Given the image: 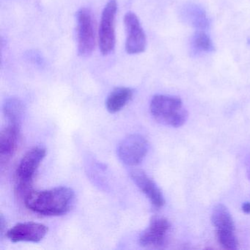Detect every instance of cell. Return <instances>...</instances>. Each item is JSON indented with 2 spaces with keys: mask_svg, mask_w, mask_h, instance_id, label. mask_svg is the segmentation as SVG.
<instances>
[{
  "mask_svg": "<svg viewBox=\"0 0 250 250\" xmlns=\"http://www.w3.org/2000/svg\"><path fill=\"white\" fill-rule=\"evenodd\" d=\"M20 126L8 124L0 132V157L1 162H8L17 147Z\"/></svg>",
  "mask_w": 250,
  "mask_h": 250,
  "instance_id": "cell-12",
  "label": "cell"
},
{
  "mask_svg": "<svg viewBox=\"0 0 250 250\" xmlns=\"http://www.w3.org/2000/svg\"><path fill=\"white\" fill-rule=\"evenodd\" d=\"M46 225L37 222H24L16 225L7 232L6 236L12 242H40L47 234Z\"/></svg>",
  "mask_w": 250,
  "mask_h": 250,
  "instance_id": "cell-9",
  "label": "cell"
},
{
  "mask_svg": "<svg viewBox=\"0 0 250 250\" xmlns=\"http://www.w3.org/2000/svg\"><path fill=\"white\" fill-rule=\"evenodd\" d=\"M117 10L116 0H109L102 12L99 30V49L103 55H109L115 48Z\"/></svg>",
  "mask_w": 250,
  "mask_h": 250,
  "instance_id": "cell-4",
  "label": "cell"
},
{
  "mask_svg": "<svg viewBox=\"0 0 250 250\" xmlns=\"http://www.w3.org/2000/svg\"><path fill=\"white\" fill-rule=\"evenodd\" d=\"M126 42L125 50L130 55L143 53L146 49L147 40L140 20L136 14L128 12L124 17Z\"/></svg>",
  "mask_w": 250,
  "mask_h": 250,
  "instance_id": "cell-8",
  "label": "cell"
},
{
  "mask_svg": "<svg viewBox=\"0 0 250 250\" xmlns=\"http://www.w3.org/2000/svg\"><path fill=\"white\" fill-rule=\"evenodd\" d=\"M130 177L136 185L146 194L150 203L157 208H162L165 200L163 194L156 183L141 169H132L130 172Z\"/></svg>",
  "mask_w": 250,
  "mask_h": 250,
  "instance_id": "cell-11",
  "label": "cell"
},
{
  "mask_svg": "<svg viewBox=\"0 0 250 250\" xmlns=\"http://www.w3.org/2000/svg\"><path fill=\"white\" fill-rule=\"evenodd\" d=\"M150 108L155 120L163 125L178 128L188 119V112L182 101L175 96L156 95L152 99Z\"/></svg>",
  "mask_w": 250,
  "mask_h": 250,
  "instance_id": "cell-2",
  "label": "cell"
},
{
  "mask_svg": "<svg viewBox=\"0 0 250 250\" xmlns=\"http://www.w3.org/2000/svg\"><path fill=\"white\" fill-rule=\"evenodd\" d=\"M77 18L78 53L80 56L88 57L93 53L96 45L93 15L87 8H81L77 12Z\"/></svg>",
  "mask_w": 250,
  "mask_h": 250,
  "instance_id": "cell-5",
  "label": "cell"
},
{
  "mask_svg": "<svg viewBox=\"0 0 250 250\" xmlns=\"http://www.w3.org/2000/svg\"><path fill=\"white\" fill-rule=\"evenodd\" d=\"M191 47L194 54L210 53L214 51L213 42L204 30L194 33L191 38Z\"/></svg>",
  "mask_w": 250,
  "mask_h": 250,
  "instance_id": "cell-16",
  "label": "cell"
},
{
  "mask_svg": "<svg viewBox=\"0 0 250 250\" xmlns=\"http://www.w3.org/2000/svg\"><path fill=\"white\" fill-rule=\"evenodd\" d=\"M249 169H250V166L249 167Z\"/></svg>",
  "mask_w": 250,
  "mask_h": 250,
  "instance_id": "cell-18",
  "label": "cell"
},
{
  "mask_svg": "<svg viewBox=\"0 0 250 250\" xmlns=\"http://www.w3.org/2000/svg\"><path fill=\"white\" fill-rule=\"evenodd\" d=\"M4 114L9 124L21 125V120L24 115V105L20 99L10 98L5 101L3 106Z\"/></svg>",
  "mask_w": 250,
  "mask_h": 250,
  "instance_id": "cell-15",
  "label": "cell"
},
{
  "mask_svg": "<svg viewBox=\"0 0 250 250\" xmlns=\"http://www.w3.org/2000/svg\"><path fill=\"white\" fill-rule=\"evenodd\" d=\"M211 222L221 246L226 250H236L238 242L235 235V225L228 208L222 204L216 205L212 211Z\"/></svg>",
  "mask_w": 250,
  "mask_h": 250,
  "instance_id": "cell-3",
  "label": "cell"
},
{
  "mask_svg": "<svg viewBox=\"0 0 250 250\" xmlns=\"http://www.w3.org/2000/svg\"><path fill=\"white\" fill-rule=\"evenodd\" d=\"M132 89L120 87L114 89L106 99V109L110 113H116L123 109L133 96Z\"/></svg>",
  "mask_w": 250,
  "mask_h": 250,
  "instance_id": "cell-14",
  "label": "cell"
},
{
  "mask_svg": "<svg viewBox=\"0 0 250 250\" xmlns=\"http://www.w3.org/2000/svg\"><path fill=\"white\" fill-rule=\"evenodd\" d=\"M242 210L244 213H250V203H245L243 204Z\"/></svg>",
  "mask_w": 250,
  "mask_h": 250,
  "instance_id": "cell-17",
  "label": "cell"
},
{
  "mask_svg": "<svg viewBox=\"0 0 250 250\" xmlns=\"http://www.w3.org/2000/svg\"><path fill=\"white\" fill-rule=\"evenodd\" d=\"M46 155V149L36 146L30 149L21 159L17 168V180L19 188L23 189L30 186L33 176Z\"/></svg>",
  "mask_w": 250,
  "mask_h": 250,
  "instance_id": "cell-7",
  "label": "cell"
},
{
  "mask_svg": "<svg viewBox=\"0 0 250 250\" xmlns=\"http://www.w3.org/2000/svg\"><path fill=\"white\" fill-rule=\"evenodd\" d=\"M184 22L198 30H206L209 26V20L205 10L197 4H186L181 11Z\"/></svg>",
  "mask_w": 250,
  "mask_h": 250,
  "instance_id": "cell-13",
  "label": "cell"
},
{
  "mask_svg": "<svg viewBox=\"0 0 250 250\" xmlns=\"http://www.w3.org/2000/svg\"><path fill=\"white\" fill-rule=\"evenodd\" d=\"M170 228V223L165 218H152L150 225L139 238L140 245L146 247H161L165 244Z\"/></svg>",
  "mask_w": 250,
  "mask_h": 250,
  "instance_id": "cell-10",
  "label": "cell"
},
{
  "mask_svg": "<svg viewBox=\"0 0 250 250\" xmlns=\"http://www.w3.org/2000/svg\"><path fill=\"white\" fill-rule=\"evenodd\" d=\"M74 192L68 187H60L45 191H30L24 202L27 208L45 216H61L69 211Z\"/></svg>",
  "mask_w": 250,
  "mask_h": 250,
  "instance_id": "cell-1",
  "label": "cell"
},
{
  "mask_svg": "<svg viewBox=\"0 0 250 250\" xmlns=\"http://www.w3.org/2000/svg\"><path fill=\"white\" fill-rule=\"evenodd\" d=\"M148 150L147 140L140 134H132L123 140L118 147V153L123 163L136 166L143 162Z\"/></svg>",
  "mask_w": 250,
  "mask_h": 250,
  "instance_id": "cell-6",
  "label": "cell"
}]
</instances>
